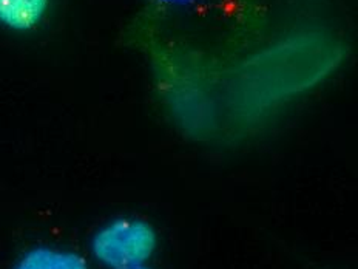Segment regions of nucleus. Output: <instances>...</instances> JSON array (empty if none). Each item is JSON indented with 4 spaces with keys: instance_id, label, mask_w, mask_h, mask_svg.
Wrapping results in <instances>:
<instances>
[{
    "instance_id": "obj_1",
    "label": "nucleus",
    "mask_w": 358,
    "mask_h": 269,
    "mask_svg": "<svg viewBox=\"0 0 358 269\" xmlns=\"http://www.w3.org/2000/svg\"><path fill=\"white\" fill-rule=\"evenodd\" d=\"M158 246V235L143 219L111 220L92 238L94 260L106 269H138L147 266Z\"/></svg>"
},
{
    "instance_id": "obj_2",
    "label": "nucleus",
    "mask_w": 358,
    "mask_h": 269,
    "mask_svg": "<svg viewBox=\"0 0 358 269\" xmlns=\"http://www.w3.org/2000/svg\"><path fill=\"white\" fill-rule=\"evenodd\" d=\"M50 0H0V25L25 33L41 25Z\"/></svg>"
},
{
    "instance_id": "obj_3",
    "label": "nucleus",
    "mask_w": 358,
    "mask_h": 269,
    "mask_svg": "<svg viewBox=\"0 0 358 269\" xmlns=\"http://www.w3.org/2000/svg\"><path fill=\"white\" fill-rule=\"evenodd\" d=\"M13 269H90V266L87 260L74 251L36 246L27 251Z\"/></svg>"
},
{
    "instance_id": "obj_4",
    "label": "nucleus",
    "mask_w": 358,
    "mask_h": 269,
    "mask_svg": "<svg viewBox=\"0 0 358 269\" xmlns=\"http://www.w3.org/2000/svg\"><path fill=\"white\" fill-rule=\"evenodd\" d=\"M153 2L162 6H167V8H182V6L198 4L201 0H153Z\"/></svg>"
},
{
    "instance_id": "obj_5",
    "label": "nucleus",
    "mask_w": 358,
    "mask_h": 269,
    "mask_svg": "<svg viewBox=\"0 0 358 269\" xmlns=\"http://www.w3.org/2000/svg\"><path fill=\"white\" fill-rule=\"evenodd\" d=\"M138 269H152V268H150V266H148V265H147V266H141V268H138Z\"/></svg>"
}]
</instances>
